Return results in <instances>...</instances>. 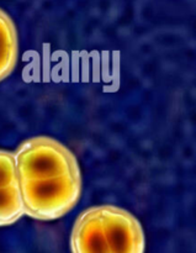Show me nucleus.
Masks as SVG:
<instances>
[{
	"label": "nucleus",
	"mask_w": 196,
	"mask_h": 253,
	"mask_svg": "<svg viewBox=\"0 0 196 253\" xmlns=\"http://www.w3.org/2000/svg\"><path fill=\"white\" fill-rule=\"evenodd\" d=\"M15 156L24 212L42 221L68 214L81 194V173L69 148L47 136L17 147Z\"/></svg>",
	"instance_id": "f257e3e1"
},
{
	"label": "nucleus",
	"mask_w": 196,
	"mask_h": 253,
	"mask_svg": "<svg viewBox=\"0 0 196 253\" xmlns=\"http://www.w3.org/2000/svg\"><path fill=\"white\" fill-rule=\"evenodd\" d=\"M98 210L110 253H145V234L137 217L115 205H99Z\"/></svg>",
	"instance_id": "f03ea898"
},
{
	"label": "nucleus",
	"mask_w": 196,
	"mask_h": 253,
	"mask_svg": "<svg viewBox=\"0 0 196 253\" xmlns=\"http://www.w3.org/2000/svg\"><path fill=\"white\" fill-rule=\"evenodd\" d=\"M72 253H110L99 216L98 207L84 210L71 234Z\"/></svg>",
	"instance_id": "7ed1b4c3"
},
{
	"label": "nucleus",
	"mask_w": 196,
	"mask_h": 253,
	"mask_svg": "<svg viewBox=\"0 0 196 253\" xmlns=\"http://www.w3.org/2000/svg\"><path fill=\"white\" fill-rule=\"evenodd\" d=\"M17 34L12 20L0 9V82L11 74L17 61Z\"/></svg>",
	"instance_id": "20e7f679"
},
{
	"label": "nucleus",
	"mask_w": 196,
	"mask_h": 253,
	"mask_svg": "<svg viewBox=\"0 0 196 253\" xmlns=\"http://www.w3.org/2000/svg\"><path fill=\"white\" fill-rule=\"evenodd\" d=\"M19 184L0 187V226H7L24 216Z\"/></svg>",
	"instance_id": "39448f33"
},
{
	"label": "nucleus",
	"mask_w": 196,
	"mask_h": 253,
	"mask_svg": "<svg viewBox=\"0 0 196 253\" xmlns=\"http://www.w3.org/2000/svg\"><path fill=\"white\" fill-rule=\"evenodd\" d=\"M19 184L14 153L0 150V187Z\"/></svg>",
	"instance_id": "423d86ee"
}]
</instances>
